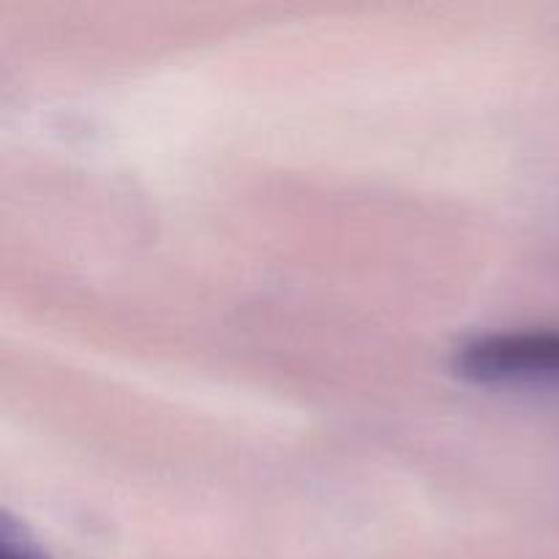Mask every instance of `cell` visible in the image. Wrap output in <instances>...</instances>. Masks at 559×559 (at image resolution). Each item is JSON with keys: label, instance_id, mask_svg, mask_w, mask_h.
<instances>
[{"label": "cell", "instance_id": "1", "mask_svg": "<svg viewBox=\"0 0 559 559\" xmlns=\"http://www.w3.org/2000/svg\"><path fill=\"white\" fill-rule=\"evenodd\" d=\"M453 369L480 385L555 382L559 380V333L524 331L469 338L456 349Z\"/></svg>", "mask_w": 559, "mask_h": 559}, {"label": "cell", "instance_id": "2", "mask_svg": "<svg viewBox=\"0 0 559 559\" xmlns=\"http://www.w3.org/2000/svg\"><path fill=\"white\" fill-rule=\"evenodd\" d=\"M0 559H52L25 527H16L9 516L0 524Z\"/></svg>", "mask_w": 559, "mask_h": 559}]
</instances>
